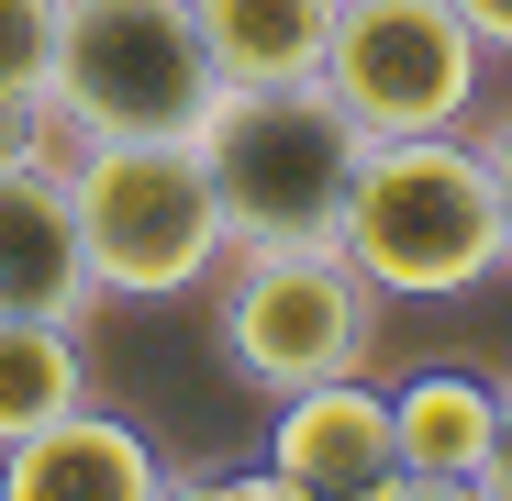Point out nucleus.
Wrapping results in <instances>:
<instances>
[{
  "label": "nucleus",
  "mask_w": 512,
  "mask_h": 501,
  "mask_svg": "<svg viewBox=\"0 0 512 501\" xmlns=\"http://www.w3.org/2000/svg\"><path fill=\"white\" fill-rule=\"evenodd\" d=\"M479 501H512V379H490V446H479Z\"/></svg>",
  "instance_id": "4468645a"
},
{
  "label": "nucleus",
  "mask_w": 512,
  "mask_h": 501,
  "mask_svg": "<svg viewBox=\"0 0 512 501\" xmlns=\"http://www.w3.org/2000/svg\"><path fill=\"white\" fill-rule=\"evenodd\" d=\"M268 468H279L290 490H312V501L368 490L379 468H401V457H390V390H368V368L290 390L279 424H268Z\"/></svg>",
  "instance_id": "6e6552de"
},
{
  "label": "nucleus",
  "mask_w": 512,
  "mask_h": 501,
  "mask_svg": "<svg viewBox=\"0 0 512 501\" xmlns=\"http://www.w3.org/2000/svg\"><path fill=\"white\" fill-rule=\"evenodd\" d=\"M457 12H468V34H479L490 56H512V0H457Z\"/></svg>",
  "instance_id": "dca6fc26"
},
{
  "label": "nucleus",
  "mask_w": 512,
  "mask_h": 501,
  "mask_svg": "<svg viewBox=\"0 0 512 501\" xmlns=\"http://www.w3.org/2000/svg\"><path fill=\"white\" fill-rule=\"evenodd\" d=\"M190 156L234 245H334L368 134L346 123V101L323 78H279V90H212Z\"/></svg>",
  "instance_id": "f03ea898"
},
{
  "label": "nucleus",
  "mask_w": 512,
  "mask_h": 501,
  "mask_svg": "<svg viewBox=\"0 0 512 501\" xmlns=\"http://www.w3.org/2000/svg\"><path fill=\"white\" fill-rule=\"evenodd\" d=\"M223 90H279V78H323L334 0H190Z\"/></svg>",
  "instance_id": "9d476101"
},
{
  "label": "nucleus",
  "mask_w": 512,
  "mask_h": 501,
  "mask_svg": "<svg viewBox=\"0 0 512 501\" xmlns=\"http://www.w3.org/2000/svg\"><path fill=\"white\" fill-rule=\"evenodd\" d=\"M212 334L245 390L290 401L379 357V290L346 268V245H234L212 290Z\"/></svg>",
  "instance_id": "39448f33"
},
{
  "label": "nucleus",
  "mask_w": 512,
  "mask_h": 501,
  "mask_svg": "<svg viewBox=\"0 0 512 501\" xmlns=\"http://www.w3.org/2000/svg\"><path fill=\"white\" fill-rule=\"evenodd\" d=\"M346 268L379 301H457L501 268V190L479 134H379L346 179Z\"/></svg>",
  "instance_id": "f257e3e1"
},
{
  "label": "nucleus",
  "mask_w": 512,
  "mask_h": 501,
  "mask_svg": "<svg viewBox=\"0 0 512 501\" xmlns=\"http://www.w3.org/2000/svg\"><path fill=\"white\" fill-rule=\"evenodd\" d=\"M479 446H490V379L423 368L390 390V457L412 479H479Z\"/></svg>",
  "instance_id": "9b49d317"
},
{
  "label": "nucleus",
  "mask_w": 512,
  "mask_h": 501,
  "mask_svg": "<svg viewBox=\"0 0 512 501\" xmlns=\"http://www.w3.org/2000/svg\"><path fill=\"white\" fill-rule=\"evenodd\" d=\"M479 156H490V190H501V268H512V112L479 123Z\"/></svg>",
  "instance_id": "2eb2a0df"
},
{
  "label": "nucleus",
  "mask_w": 512,
  "mask_h": 501,
  "mask_svg": "<svg viewBox=\"0 0 512 501\" xmlns=\"http://www.w3.org/2000/svg\"><path fill=\"white\" fill-rule=\"evenodd\" d=\"M67 201H78V245H90L101 301H179V290L223 279V257H234L223 201L190 145H78Z\"/></svg>",
  "instance_id": "20e7f679"
},
{
  "label": "nucleus",
  "mask_w": 512,
  "mask_h": 501,
  "mask_svg": "<svg viewBox=\"0 0 512 501\" xmlns=\"http://www.w3.org/2000/svg\"><path fill=\"white\" fill-rule=\"evenodd\" d=\"M212 90L223 78L190 0H56L45 101L78 123V145H190Z\"/></svg>",
  "instance_id": "7ed1b4c3"
},
{
  "label": "nucleus",
  "mask_w": 512,
  "mask_h": 501,
  "mask_svg": "<svg viewBox=\"0 0 512 501\" xmlns=\"http://www.w3.org/2000/svg\"><path fill=\"white\" fill-rule=\"evenodd\" d=\"M412 501H479V479H412Z\"/></svg>",
  "instance_id": "f3484780"
},
{
  "label": "nucleus",
  "mask_w": 512,
  "mask_h": 501,
  "mask_svg": "<svg viewBox=\"0 0 512 501\" xmlns=\"http://www.w3.org/2000/svg\"><path fill=\"white\" fill-rule=\"evenodd\" d=\"M156 446L123 412L78 401L56 424H34L23 446H0V501H156Z\"/></svg>",
  "instance_id": "1a4fd4ad"
},
{
  "label": "nucleus",
  "mask_w": 512,
  "mask_h": 501,
  "mask_svg": "<svg viewBox=\"0 0 512 501\" xmlns=\"http://www.w3.org/2000/svg\"><path fill=\"white\" fill-rule=\"evenodd\" d=\"M56 67V0H0V101H34Z\"/></svg>",
  "instance_id": "ddd939ff"
},
{
  "label": "nucleus",
  "mask_w": 512,
  "mask_h": 501,
  "mask_svg": "<svg viewBox=\"0 0 512 501\" xmlns=\"http://www.w3.org/2000/svg\"><path fill=\"white\" fill-rule=\"evenodd\" d=\"M490 45L468 34L457 0H334L323 34V90L346 101V123L379 134H457L479 112Z\"/></svg>",
  "instance_id": "423d86ee"
},
{
  "label": "nucleus",
  "mask_w": 512,
  "mask_h": 501,
  "mask_svg": "<svg viewBox=\"0 0 512 501\" xmlns=\"http://www.w3.org/2000/svg\"><path fill=\"white\" fill-rule=\"evenodd\" d=\"M90 401V346L78 323H34V312H0V446H23L34 424Z\"/></svg>",
  "instance_id": "f8f14e48"
},
{
  "label": "nucleus",
  "mask_w": 512,
  "mask_h": 501,
  "mask_svg": "<svg viewBox=\"0 0 512 501\" xmlns=\"http://www.w3.org/2000/svg\"><path fill=\"white\" fill-rule=\"evenodd\" d=\"M0 312L78 323V334H90V312H101V279H90L78 201H67L56 156H0Z\"/></svg>",
  "instance_id": "0eeeda50"
}]
</instances>
